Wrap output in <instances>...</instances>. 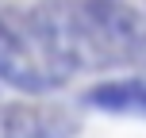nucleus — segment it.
<instances>
[{
	"label": "nucleus",
	"mask_w": 146,
	"mask_h": 138,
	"mask_svg": "<svg viewBox=\"0 0 146 138\" xmlns=\"http://www.w3.org/2000/svg\"><path fill=\"white\" fill-rule=\"evenodd\" d=\"M77 69H146V15L123 0H46Z\"/></svg>",
	"instance_id": "nucleus-1"
},
{
	"label": "nucleus",
	"mask_w": 146,
	"mask_h": 138,
	"mask_svg": "<svg viewBox=\"0 0 146 138\" xmlns=\"http://www.w3.org/2000/svg\"><path fill=\"white\" fill-rule=\"evenodd\" d=\"M77 73L81 69L46 0L0 12V81L19 92H54Z\"/></svg>",
	"instance_id": "nucleus-2"
},
{
	"label": "nucleus",
	"mask_w": 146,
	"mask_h": 138,
	"mask_svg": "<svg viewBox=\"0 0 146 138\" xmlns=\"http://www.w3.org/2000/svg\"><path fill=\"white\" fill-rule=\"evenodd\" d=\"M77 119L54 104L8 100L0 104V138H73Z\"/></svg>",
	"instance_id": "nucleus-3"
},
{
	"label": "nucleus",
	"mask_w": 146,
	"mask_h": 138,
	"mask_svg": "<svg viewBox=\"0 0 146 138\" xmlns=\"http://www.w3.org/2000/svg\"><path fill=\"white\" fill-rule=\"evenodd\" d=\"M88 108L108 111V115H139L146 119V81L127 77V81H104L85 96Z\"/></svg>",
	"instance_id": "nucleus-4"
}]
</instances>
